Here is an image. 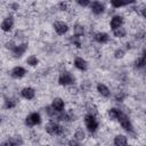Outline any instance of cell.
Masks as SVG:
<instances>
[{"mask_svg": "<svg viewBox=\"0 0 146 146\" xmlns=\"http://www.w3.org/2000/svg\"><path fill=\"white\" fill-rule=\"evenodd\" d=\"M82 120H83V127H84V129L88 131V133H90V135H96V133L99 132L100 122H99L98 116L86 113V114L83 115V119H82Z\"/></svg>", "mask_w": 146, "mask_h": 146, "instance_id": "6da1fadb", "label": "cell"}, {"mask_svg": "<svg viewBox=\"0 0 146 146\" xmlns=\"http://www.w3.org/2000/svg\"><path fill=\"white\" fill-rule=\"evenodd\" d=\"M57 83H58V86H60L63 88L74 86V84H76V76L71 71H68L66 68L60 70L58 73V76H57Z\"/></svg>", "mask_w": 146, "mask_h": 146, "instance_id": "7a4b0ae2", "label": "cell"}, {"mask_svg": "<svg viewBox=\"0 0 146 146\" xmlns=\"http://www.w3.org/2000/svg\"><path fill=\"white\" fill-rule=\"evenodd\" d=\"M42 123V115L39 111L30 112L24 117V125L26 128H34Z\"/></svg>", "mask_w": 146, "mask_h": 146, "instance_id": "3957f363", "label": "cell"}, {"mask_svg": "<svg viewBox=\"0 0 146 146\" xmlns=\"http://www.w3.org/2000/svg\"><path fill=\"white\" fill-rule=\"evenodd\" d=\"M15 24H16V18L14 16L13 13H8L1 21V24H0V27H1V31L2 33L5 34H9L14 31L15 29Z\"/></svg>", "mask_w": 146, "mask_h": 146, "instance_id": "277c9868", "label": "cell"}, {"mask_svg": "<svg viewBox=\"0 0 146 146\" xmlns=\"http://www.w3.org/2000/svg\"><path fill=\"white\" fill-rule=\"evenodd\" d=\"M51 27H52L54 32L57 35H59V36L66 35L70 32V30H71L70 24L66 21H63V19H56V21H54L52 24H51Z\"/></svg>", "mask_w": 146, "mask_h": 146, "instance_id": "5b68a950", "label": "cell"}, {"mask_svg": "<svg viewBox=\"0 0 146 146\" xmlns=\"http://www.w3.org/2000/svg\"><path fill=\"white\" fill-rule=\"evenodd\" d=\"M88 9H89V11L95 17H99V16H102V15L105 14V11H106V5L103 1H91Z\"/></svg>", "mask_w": 146, "mask_h": 146, "instance_id": "8992f818", "label": "cell"}, {"mask_svg": "<svg viewBox=\"0 0 146 146\" xmlns=\"http://www.w3.org/2000/svg\"><path fill=\"white\" fill-rule=\"evenodd\" d=\"M27 49H29V42H22V43H17L16 47L10 52H8V54H9V56L11 58L19 59V58H22L26 54Z\"/></svg>", "mask_w": 146, "mask_h": 146, "instance_id": "52a82bcc", "label": "cell"}, {"mask_svg": "<svg viewBox=\"0 0 146 146\" xmlns=\"http://www.w3.org/2000/svg\"><path fill=\"white\" fill-rule=\"evenodd\" d=\"M91 36L92 41L97 44H108L111 42V35L105 31H96L92 33Z\"/></svg>", "mask_w": 146, "mask_h": 146, "instance_id": "ba28073f", "label": "cell"}, {"mask_svg": "<svg viewBox=\"0 0 146 146\" xmlns=\"http://www.w3.org/2000/svg\"><path fill=\"white\" fill-rule=\"evenodd\" d=\"M19 96H21V98H23L27 102H32L36 97V90L32 86H24L19 90Z\"/></svg>", "mask_w": 146, "mask_h": 146, "instance_id": "9c48e42d", "label": "cell"}, {"mask_svg": "<svg viewBox=\"0 0 146 146\" xmlns=\"http://www.w3.org/2000/svg\"><path fill=\"white\" fill-rule=\"evenodd\" d=\"M124 16L122 14H114L111 16L110 18V22H108V29L111 31H114L121 26H124Z\"/></svg>", "mask_w": 146, "mask_h": 146, "instance_id": "30bf717a", "label": "cell"}, {"mask_svg": "<svg viewBox=\"0 0 146 146\" xmlns=\"http://www.w3.org/2000/svg\"><path fill=\"white\" fill-rule=\"evenodd\" d=\"M27 73H29V71L22 65H15L9 71V75L14 80H22L23 78H25L27 75Z\"/></svg>", "mask_w": 146, "mask_h": 146, "instance_id": "8fae6325", "label": "cell"}, {"mask_svg": "<svg viewBox=\"0 0 146 146\" xmlns=\"http://www.w3.org/2000/svg\"><path fill=\"white\" fill-rule=\"evenodd\" d=\"M73 66L80 72H87L89 70V62L83 56H75L73 59Z\"/></svg>", "mask_w": 146, "mask_h": 146, "instance_id": "7c38bea8", "label": "cell"}, {"mask_svg": "<svg viewBox=\"0 0 146 146\" xmlns=\"http://www.w3.org/2000/svg\"><path fill=\"white\" fill-rule=\"evenodd\" d=\"M72 138H74L75 140H78L80 143H84L87 140V138H88V131L84 129V127L78 125V127L73 128Z\"/></svg>", "mask_w": 146, "mask_h": 146, "instance_id": "4fadbf2b", "label": "cell"}, {"mask_svg": "<svg viewBox=\"0 0 146 146\" xmlns=\"http://www.w3.org/2000/svg\"><path fill=\"white\" fill-rule=\"evenodd\" d=\"M96 92L98 94V96H100L102 98H105V99H107L112 96L111 88L104 82H97L96 83Z\"/></svg>", "mask_w": 146, "mask_h": 146, "instance_id": "5bb4252c", "label": "cell"}, {"mask_svg": "<svg viewBox=\"0 0 146 146\" xmlns=\"http://www.w3.org/2000/svg\"><path fill=\"white\" fill-rule=\"evenodd\" d=\"M50 106L58 113L60 112H64L66 110V102L64 100V98L59 97V96H56L51 99V103H50Z\"/></svg>", "mask_w": 146, "mask_h": 146, "instance_id": "9a60e30c", "label": "cell"}, {"mask_svg": "<svg viewBox=\"0 0 146 146\" xmlns=\"http://www.w3.org/2000/svg\"><path fill=\"white\" fill-rule=\"evenodd\" d=\"M113 146H128L129 145V137L125 133H116L112 139Z\"/></svg>", "mask_w": 146, "mask_h": 146, "instance_id": "2e32d148", "label": "cell"}, {"mask_svg": "<svg viewBox=\"0 0 146 146\" xmlns=\"http://www.w3.org/2000/svg\"><path fill=\"white\" fill-rule=\"evenodd\" d=\"M122 112H123V111H122L120 107L113 106V107H110V108L106 111V115H107V119H108L110 121H115V122H117V120H119L120 115L122 114Z\"/></svg>", "mask_w": 146, "mask_h": 146, "instance_id": "e0dca14e", "label": "cell"}, {"mask_svg": "<svg viewBox=\"0 0 146 146\" xmlns=\"http://www.w3.org/2000/svg\"><path fill=\"white\" fill-rule=\"evenodd\" d=\"M84 111L88 114H92V115H96V116L99 115V108H98L97 104L94 100H87L84 103Z\"/></svg>", "mask_w": 146, "mask_h": 146, "instance_id": "ac0fdd59", "label": "cell"}, {"mask_svg": "<svg viewBox=\"0 0 146 146\" xmlns=\"http://www.w3.org/2000/svg\"><path fill=\"white\" fill-rule=\"evenodd\" d=\"M72 30H73V34L74 35H78V36H81L83 38V35L87 33V29H86V25L82 24L81 22H75L72 26Z\"/></svg>", "mask_w": 146, "mask_h": 146, "instance_id": "d6986e66", "label": "cell"}, {"mask_svg": "<svg viewBox=\"0 0 146 146\" xmlns=\"http://www.w3.org/2000/svg\"><path fill=\"white\" fill-rule=\"evenodd\" d=\"M17 107V99L15 97H11V96H6L3 98V108L5 110H14Z\"/></svg>", "mask_w": 146, "mask_h": 146, "instance_id": "ffe728a7", "label": "cell"}, {"mask_svg": "<svg viewBox=\"0 0 146 146\" xmlns=\"http://www.w3.org/2000/svg\"><path fill=\"white\" fill-rule=\"evenodd\" d=\"M112 32V35L115 38V39H119V40H122V39H125L127 35H128V30L125 26H121L114 31H111Z\"/></svg>", "mask_w": 146, "mask_h": 146, "instance_id": "44dd1931", "label": "cell"}, {"mask_svg": "<svg viewBox=\"0 0 146 146\" xmlns=\"http://www.w3.org/2000/svg\"><path fill=\"white\" fill-rule=\"evenodd\" d=\"M68 42H70L71 46H73V47L76 48V49H81L82 46H83V40H82V38H81V36H78V35H74V34L70 35Z\"/></svg>", "mask_w": 146, "mask_h": 146, "instance_id": "7402d4cb", "label": "cell"}, {"mask_svg": "<svg viewBox=\"0 0 146 146\" xmlns=\"http://www.w3.org/2000/svg\"><path fill=\"white\" fill-rule=\"evenodd\" d=\"M25 64L30 67H36L39 64H40V59L36 55L32 54V55H29L26 58H25Z\"/></svg>", "mask_w": 146, "mask_h": 146, "instance_id": "603a6c76", "label": "cell"}, {"mask_svg": "<svg viewBox=\"0 0 146 146\" xmlns=\"http://www.w3.org/2000/svg\"><path fill=\"white\" fill-rule=\"evenodd\" d=\"M133 67L138 71H145L146 70V58L143 56H139L133 62Z\"/></svg>", "mask_w": 146, "mask_h": 146, "instance_id": "cb8c5ba5", "label": "cell"}, {"mask_svg": "<svg viewBox=\"0 0 146 146\" xmlns=\"http://www.w3.org/2000/svg\"><path fill=\"white\" fill-rule=\"evenodd\" d=\"M127 56V49L124 47H116L113 50V57L115 59H123Z\"/></svg>", "mask_w": 146, "mask_h": 146, "instance_id": "d4e9b609", "label": "cell"}, {"mask_svg": "<svg viewBox=\"0 0 146 146\" xmlns=\"http://www.w3.org/2000/svg\"><path fill=\"white\" fill-rule=\"evenodd\" d=\"M135 2H123V1H116V0H112L110 1V7L112 9H121L124 7H129L130 5H133Z\"/></svg>", "mask_w": 146, "mask_h": 146, "instance_id": "484cf974", "label": "cell"}, {"mask_svg": "<svg viewBox=\"0 0 146 146\" xmlns=\"http://www.w3.org/2000/svg\"><path fill=\"white\" fill-rule=\"evenodd\" d=\"M10 139L13 140V143L15 144V146H22L24 145V138L21 133H13V135H9Z\"/></svg>", "mask_w": 146, "mask_h": 146, "instance_id": "4316f807", "label": "cell"}, {"mask_svg": "<svg viewBox=\"0 0 146 146\" xmlns=\"http://www.w3.org/2000/svg\"><path fill=\"white\" fill-rule=\"evenodd\" d=\"M57 9L60 10V11H70L71 9V3L70 2H66V1H60L57 3Z\"/></svg>", "mask_w": 146, "mask_h": 146, "instance_id": "83f0119b", "label": "cell"}, {"mask_svg": "<svg viewBox=\"0 0 146 146\" xmlns=\"http://www.w3.org/2000/svg\"><path fill=\"white\" fill-rule=\"evenodd\" d=\"M125 96L127 94L122 90H119V91H115V95H114V100L115 102H123L125 99Z\"/></svg>", "mask_w": 146, "mask_h": 146, "instance_id": "f1b7e54d", "label": "cell"}, {"mask_svg": "<svg viewBox=\"0 0 146 146\" xmlns=\"http://www.w3.org/2000/svg\"><path fill=\"white\" fill-rule=\"evenodd\" d=\"M90 2L91 1H89V0H78V1H75L74 3L76 5V6H79L80 8H89V6H90Z\"/></svg>", "mask_w": 146, "mask_h": 146, "instance_id": "f546056e", "label": "cell"}, {"mask_svg": "<svg viewBox=\"0 0 146 146\" xmlns=\"http://www.w3.org/2000/svg\"><path fill=\"white\" fill-rule=\"evenodd\" d=\"M8 8H9V13L11 11H18L21 8V5L18 2H10L8 3Z\"/></svg>", "mask_w": 146, "mask_h": 146, "instance_id": "4dcf8cb0", "label": "cell"}, {"mask_svg": "<svg viewBox=\"0 0 146 146\" xmlns=\"http://www.w3.org/2000/svg\"><path fill=\"white\" fill-rule=\"evenodd\" d=\"M1 146H15V144L13 143V140L10 139V137L8 136L6 139H3L1 141Z\"/></svg>", "mask_w": 146, "mask_h": 146, "instance_id": "1f68e13d", "label": "cell"}, {"mask_svg": "<svg viewBox=\"0 0 146 146\" xmlns=\"http://www.w3.org/2000/svg\"><path fill=\"white\" fill-rule=\"evenodd\" d=\"M139 16L143 17V18L146 21V6L141 7V10H140V13H139Z\"/></svg>", "mask_w": 146, "mask_h": 146, "instance_id": "d6a6232c", "label": "cell"}, {"mask_svg": "<svg viewBox=\"0 0 146 146\" xmlns=\"http://www.w3.org/2000/svg\"><path fill=\"white\" fill-rule=\"evenodd\" d=\"M140 56H143V57L146 58V44L143 47V50H141V55H140Z\"/></svg>", "mask_w": 146, "mask_h": 146, "instance_id": "836d02e7", "label": "cell"}, {"mask_svg": "<svg viewBox=\"0 0 146 146\" xmlns=\"http://www.w3.org/2000/svg\"><path fill=\"white\" fill-rule=\"evenodd\" d=\"M128 146H136V145H133V144H129Z\"/></svg>", "mask_w": 146, "mask_h": 146, "instance_id": "e575fe53", "label": "cell"}]
</instances>
